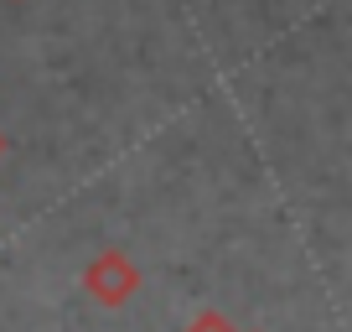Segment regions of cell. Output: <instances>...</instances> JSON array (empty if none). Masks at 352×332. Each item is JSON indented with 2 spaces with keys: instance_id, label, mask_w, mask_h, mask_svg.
Returning a JSON list of instances; mask_svg holds the SVG:
<instances>
[{
  "instance_id": "obj_1",
  "label": "cell",
  "mask_w": 352,
  "mask_h": 332,
  "mask_svg": "<svg viewBox=\"0 0 352 332\" xmlns=\"http://www.w3.org/2000/svg\"><path fill=\"white\" fill-rule=\"evenodd\" d=\"M140 280H145L140 265H135L124 249H104V255H94V260H88V270H83V291L99 301L104 311L130 307L135 291H140Z\"/></svg>"
},
{
  "instance_id": "obj_2",
  "label": "cell",
  "mask_w": 352,
  "mask_h": 332,
  "mask_svg": "<svg viewBox=\"0 0 352 332\" xmlns=\"http://www.w3.org/2000/svg\"><path fill=\"white\" fill-rule=\"evenodd\" d=\"M182 332H239V327H233V322L223 317V311H202V317H192Z\"/></svg>"
},
{
  "instance_id": "obj_3",
  "label": "cell",
  "mask_w": 352,
  "mask_h": 332,
  "mask_svg": "<svg viewBox=\"0 0 352 332\" xmlns=\"http://www.w3.org/2000/svg\"><path fill=\"white\" fill-rule=\"evenodd\" d=\"M0 156H6V135H0Z\"/></svg>"
}]
</instances>
